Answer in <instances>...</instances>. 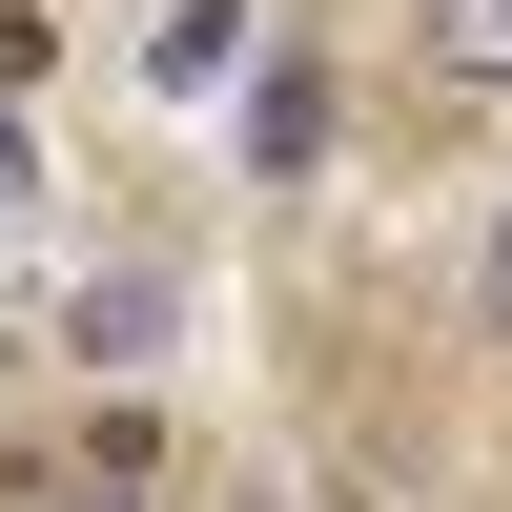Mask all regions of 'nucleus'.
I'll return each mask as SVG.
<instances>
[{
  "label": "nucleus",
  "instance_id": "obj_1",
  "mask_svg": "<svg viewBox=\"0 0 512 512\" xmlns=\"http://www.w3.org/2000/svg\"><path fill=\"white\" fill-rule=\"evenodd\" d=\"M226 62H246V0H185V21L144 41V82H164V103H185V82H226Z\"/></svg>",
  "mask_w": 512,
  "mask_h": 512
},
{
  "label": "nucleus",
  "instance_id": "obj_2",
  "mask_svg": "<svg viewBox=\"0 0 512 512\" xmlns=\"http://www.w3.org/2000/svg\"><path fill=\"white\" fill-rule=\"evenodd\" d=\"M431 62L451 82H512V0H431Z\"/></svg>",
  "mask_w": 512,
  "mask_h": 512
},
{
  "label": "nucleus",
  "instance_id": "obj_3",
  "mask_svg": "<svg viewBox=\"0 0 512 512\" xmlns=\"http://www.w3.org/2000/svg\"><path fill=\"white\" fill-rule=\"evenodd\" d=\"M41 512H144V492H123V472H82V492H41Z\"/></svg>",
  "mask_w": 512,
  "mask_h": 512
},
{
  "label": "nucleus",
  "instance_id": "obj_4",
  "mask_svg": "<svg viewBox=\"0 0 512 512\" xmlns=\"http://www.w3.org/2000/svg\"><path fill=\"white\" fill-rule=\"evenodd\" d=\"M21 185H41V164H21V123H0V226H21Z\"/></svg>",
  "mask_w": 512,
  "mask_h": 512
},
{
  "label": "nucleus",
  "instance_id": "obj_5",
  "mask_svg": "<svg viewBox=\"0 0 512 512\" xmlns=\"http://www.w3.org/2000/svg\"><path fill=\"white\" fill-rule=\"evenodd\" d=\"M492 328H512V226H492Z\"/></svg>",
  "mask_w": 512,
  "mask_h": 512
}]
</instances>
